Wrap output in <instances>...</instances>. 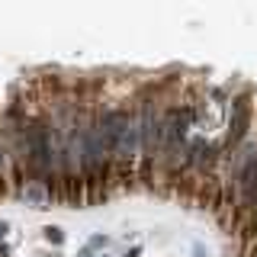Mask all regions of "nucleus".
<instances>
[{"label":"nucleus","mask_w":257,"mask_h":257,"mask_svg":"<svg viewBox=\"0 0 257 257\" xmlns=\"http://www.w3.org/2000/svg\"><path fill=\"white\" fill-rule=\"evenodd\" d=\"M139 139H142V158L151 167L161 158V145H164V128H167V109H161L155 100H142L139 103Z\"/></svg>","instance_id":"obj_1"},{"label":"nucleus","mask_w":257,"mask_h":257,"mask_svg":"<svg viewBox=\"0 0 257 257\" xmlns=\"http://www.w3.org/2000/svg\"><path fill=\"white\" fill-rule=\"evenodd\" d=\"M235 190L247 209H257V145H244L235 155Z\"/></svg>","instance_id":"obj_2"},{"label":"nucleus","mask_w":257,"mask_h":257,"mask_svg":"<svg viewBox=\"0 0 257 257\" xmlns=\"http://www.w3.org/2000/svg\"><path fill=\"white\" fill-rule=\"evenodd\" d=\"M244 128H247V103L235 100L231 103V125H228V139H225V145H228V148H238L241 139H244Z\"/></svg>","instance_id":"obj_3"},{"label":"nucleus","mask_w":257,"mask_h":257,"mask_svg":"<svg viewBox=\"0 0 257 257\" xmlns=\"http://www.w3.org/2000/svg\"><path fill=\"white\" fill-rule=\"evenodd\" d=\"M23 199H29L32 206H42L45 203V187H39V183H26V187H23Z\"/></svg>","instance_id":"obj_4"},{"label":"nucleus","mask_w":257,"mask_h":257,"mask_svg":"<svg viewBox=\"0 0 257 257\" xmlns=\"http://www.w3.org/2000/svg\"><path fill=\"white\" fill-rule=\"evenodd\" d=\"M7 148H4V142H0V190H4V180H7Z\"/></svg>","instance_id":"obj_5"},{"label":"nucleus","mask_w":257,"mask_h":257,"mask_svg":"<svg viewBox=\"0 0 257 257\" xmlns=\"http://www.w3.org/2000/svg\"><path fill=\"white\" fill-rule=\"evenodd\" d=\"M45 238L52 241V244H61V241H64V235H61V228H55V225H48V228H45Z\"/></svg>","instance_id":"obj_6"},{"label":"nucleus","mask_w":257,"mask_h":257,"mask_svg":"<svg viewBox=\"0 0 257 257\" xmlns=\"http://www.w3.org/2000/svg\"><path fill=\"white\" fill-rule=\"evenodd\" d=\"M103 244H106V238H103V235H93L90 238V247H103Z\"/></svg>","instance_id":"obj_7"},{"label":"nucleus","mask_w":257,"mask_h":257,"mask_svg":"<svg viewBox=\"0 0 257 257\" xmlns=\"http://www.w3.org/2000/svg\"><path fill=\"white\" fill-rule=\"evenodd\" d=\"M193 254H196V257H206V251H203V244H193Z\"/></svg>","instance_id":"obj_8"},{"label":"nucleus","mask_w":257,"mask_h":257,"mask_svg":"<svg viewBox=\"0 0 257 257\" xmlns=\"http://www.w3.org/2000/svg\"><path fill=\"white\" fill-rule=\"evenodd\" d=\"M139 254H142V244H135V247H132V251H128L125 257H139Z\"/></svg>","instance_id":"obj_9"},{"label":"nucleus","mask_w":257,"mask_h":257,"mask_svg":"<svg viewBox=\"0 0 257 257\" xmlns=\"http://www.w3.org/2000/svg\"><path fill=\"white\" fill-rule=\"evenodd\" d=\"M77 257H93V251H90V247H84V251H80Z\"/></svg>","instance_id":"obj_10"},{"label":"nucleus","mask_w":257,"mask_h":257,"mask_svg":"<svg viewBox=\"0 0 257 257\" xmlns=\"http://www.w3.org/2000/svg\"><path fill=\"white\" fill-rule=\"evenodd\" d=\"M52 257H61V254H52Z\"/></svg>","instance_id":"obj_11"},{"label":"nucleus","mask_w":257,"mask_h":257,"mask_svg":"<svg viewBox=\"0 0 257 257\" xmlns=\"http://www.w3.org/2000/svg\"><path fill=\"white\" fill-rule=\"evenodd\" d=\"M103 257H106V254H103Z\"/></svg>","instance_id":"obj_12"}]
</instances>
